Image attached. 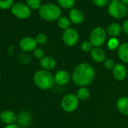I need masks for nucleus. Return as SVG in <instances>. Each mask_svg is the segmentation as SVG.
Masks as SVG:
<instances>
[{
    "instance_id": "obj_1",
    "label": "nucleus",
    "mask_w": 128,
    "mask_h": 128,
    "mask_svg": "<svg viewBox=\"0 0 128 128\" xmlns=\"http://www.w3.org/2000/svg\"><path fill=\"white\" fill-rule=\"evenodd\" d=\"M95 76L94 68L88 63H81L75 67L72 72L73 82L79 86H86L92 82Z\"/></svg>"
},
{
    "instance_id": "obj_2",
    "label": "nucleus",
    "mask_w": 128,
    "mask_h": 128,
    "mask_svg": "<svg viewBox=\"0 0 128 128\" xmlns=\"http://www.w3.org/2000/svg\"><path fill=\"white\" fill-rule=\"evenodd\" d=\"M33 82L41 90H49L54 86V76L50 71L40 69L34 72L33 75Z\"/></svg>"
},
{
    "instance_id": "obj_3",
    "label": "nucleus",
    "mask_w": 128,
    "mask_h": 128,
    "mask_svg": "<svg viewBox=\"0 0 128 128\" xmlns=\"http://www.w3.org/2000/svg\"><path fill=\"white\" fill-rule=\"evenodd\" d=\"M38 14L42 20L47 22H53L62 16V10L56 4L46 3L40 6L38 10Z\"/></svg>"
},
{
    "instance_id": "obj_4",
    "label": "nucleus",
    "mask_w": 128,
    "mask_h": 128,
    "mask_svg": "<svg viewBox=\"0 0 128 128\" xmlns=\"http://www.w3.org/2000/svg\"><path fill=\"white\" fill-rule=\"evenodd\" d=\"M108 13L115 19H122L128 14V8L121 1L111 2L108 4Z\"/></svg>"
},
{
    "instance_id": "obj_5",
    "label": "nucleus",
    "mask_w": 128,
    "mask_h": 128,
    "mask_svg": "<svg viewBox=\"0 0 128 128\" xmlns=\"http://www.w3.org/2000/svg\"><path fill=\"white\" fill-rule=\"evenodd\" d=\"M11 14L19 20H27L32 14V9L24 2H16L10 8Z\"/></svg>"
},
{
    "instance_id": "obj_6",
    "label": "nucleus",
    "mask_w": 128,
    "mask_h": 128,
    "mask_svg": "<svg viewBox=\"0 0 128 128\" xmlns=\"http://www.w3.org/2000/svg\"><path fill=\"white\" fill-rule=\"evenodd\" d=\"M106 39V32L100 26L95 27L91 32L89 41L94 47H100L103 46Z\"/></svg>"
},
{
    "instance_id": "obj_7",
    "label": "nucleus",
    "mask_w": 128,
    "mask_h": 128,
    "mask_svg": "<svg viewBox=\"0 0 128 128\" xmlns=\"http://www.w3.org/2000/svg\"><path fill=\"white\" fill-rule=\"evenodd\" d=\"M79 98L74 94H65L61 101V106L64 111L67 112H72L75 111L79 105Z\"/></svg>"
},
{
    "instance_id": "obj_8",
    "label": "nucleus",
    "mask_w": 128,
    "mask_h": 128,
    "mask_svg": "<svg viewBox=\"0 0 128 128\" xmlns=\"http://www.w3.org/2000/svg\"><path fill=\"white\" fill-rule=\"evenodd\" d=\"M62 40L66 46H74L79 40L78 32L73 28H68L64 30L62 34Z\"/></svg>"
},
{
    "instance_id": "obj_9",
    "label": "nucleus",
    "mask_w": 128,
    "mask_h": 128,
    "mask_svg": "<svg viewBox=\"0 0 128 128\" xmlns=\"http://www.w3.org/2000/svg\"><path fill=\"white\" fill-rule=\"evenodd\" d=\"M32 115L28 110H22L16 114V124L20 128H28L32 124Z\"/></svg>"
},
{
    "instance_id": "obj_10",
    "label": "nucleus",
    "mask_w": 128,
    "mask_h": 128,
    "mask_svg": "<svg viewBox=\"0 0 128 128\" xmlns=\"http://www.w3.org/2000/svg\"><path fill=\"white\" fill-rule=\"evenodd\" d=\"M19 46L24 52H32L38 47V44L34 38L26 36L20 40Z\"/></svg>"
},
{
    "instance_id": "obj_11",
    "label": "nucleus",
    "mask_w": 128,
    "mask_h": 128,
    "mask_svg": "<svg viewBox=\"0 0 128 128\" xmlns=\"http://www.w3.org/2000/svg\"><path fill=\"white\" fill-rule=\"evenodd\" d=\"M0 121L5 125L16 122V114L10 110H4L0 113Z\"/></svg>"
},
{
    "instance_id": "obj_12",
    "label": "nucleus",
    "mask_w": 128,
    "mask_h": 128,
    "mask_svg": "<svg viewBox=\"0 0 128 128\" xmlns=\"http://www.w3.org/2000/svg\"><path fill=\"white\" fill-rule=\"evenodd\" d=\"M70 74L65 70H59L54 74L55 83L58 86H64L70 81Z\"/></svg>"
},
{
    "instance_id": "obj_13",
    "label": "nucleus",
    "mask_w": 128,
    "mask_h": 128,
    "mask_svg": "<svg viewBox=\"0 0 128 128\" xmlns=\"http://www.w3.org/2000/svg\"><path fill=\"white\" fill-rule=\"evenodd\" d=\"M112 75L117 81H122L127 77V68L122 64H116L112 69Z\"/></svg>"
},
{
    "instance_id": "obj_14",
    "label": "nucleus",
    "mask_w": 128,
    "mask_h": 128,
    "mask_svg": "<svg viewBox=\"0 0 128 128\" xmlns=\"http://www.w3.org/2000/svg\"><path fill=\"white\" fill-rule=\"evenodd\" d=\"M68 18L74 24L78 25L84 20V14L82 11L77 8H71L68 14Z\"/></svg>"
},
{
    "instance_id": "obj_15",
    "label": "nucleus",
    "mask_w": 128,
    "mask_h": 128,
    "mask_svg": "<svg viewBox=\"0 0 128 128\" xmlns=\"http://www.w3.org/2000/svg\"><path fill=\"white\" fill-rule=\"evenodd\" d=\"M56 60L52 56H44L39 60V64L41 69L50 71L56 67Z\"/></svg>"
},
{
    "instance_id": "obj_16",
    "label": "nucleus",
    "mask_w": 128,
    "mask_h": 128,
    "mask_svg": "<svg viewBox=\"0 0 128 128\" xmlns=\"http://www.w3.org/2000/svg\"><path fill=\"white\" fill-rule=\"evenodd\" d=\"M91 57L96 62H103L105 61L106 58V53L104 50L100 47H94L91 52Z\"/></svg>"
},
{
    "instance_id": "obj_17",
    "label": "nucleus",
    "mask_w": 128,
    "mask_h": 128,
    "mask_svg": "<svg viewBox=\"0 0 128 128\" xmlns=\"http://www.w3.org/2000/svg\"><path fill=\"white\" fill-rule=\"evenodd\" d=\"M117 110L124 116H128V98L122 97L116 102Z\"/></svg>"
},
{
    "instance_id": "obj_18",
    "label": "nucleus",
    "mask_w": 128,
    "mask_h": 128,
    "mask_svg": "<svg viewBox=\"0 0 128 128\" xmlns=\"http://www.w3.org/2000/svg\"><path fill=\"white\" fill-rule=\"evenodd\" d=\"M122 31V27L120 24L117 22H112L107 27L106 33L111 38H117L121 34Z\"/></svg>"
},
{
    "instance_id": "obj_19",
    "label": "nucleus",
    "mask_w": 128,
    "mask_h": 128,
    "mask_svg": "<svg viewBox=\"0 0 128 128\" xmlns=\"http://www.w3.org/2000/svg\"><path fill=\"white\" fill-rule=\"evenodd\" d=\"M118 56L123 62L128 63V43H124L119 45L118 48Z\"/></svg>"
},
{
    "instance_id": "obj_20",
    "label": "nucleus",
    "mask_w": 128,
    "mask_h": 128,
    "mask_svg": "<svg viewBox=\"0 0 128 128\" xmlns=\"http://www.w3.org/2000/svg\"><path fill=\"white\" fill-rule=\"evenodd\" d=\"M76 96L79 98V100H86L88 99L90 97V91L86 87H84V86L81 87L80 88L78 89Z\"/></svg>"
},
{
    "instance_id": "obj_21",
    "label": "nucleus",
    "mask_w": 128,
    "mask_h": 128,
    "mask_svg": "<svg viewBox=\"0 0 128 128\" xmlns=\"http://www.w3.org/2000/svg\"><path fill=\"white\" fill-rule=\"evenodd\" d=\"M70 20H69L68 17L67 16H62L58 20H57V24H58V26L61 28V29H63V30H65L68 28H70Z\"/></svg>"
},
{
    "instance_id": "obj_22",
    "label": "nucleus",
    "mask_w": 128,
    "mask_h": 128,
    "mask_svg": "<svg viewBox=\"0 0 128 128\" xmlns=\"http://www.w3.org/2000/svg\"><path fill=\"white\" fill-rule=\"evenodd\" d=\"M58 5L64 9H71L76 3V0H57Z\"/></svg>"
},
{
    "instance_id": "obj_23",
    "label": "nucleus",
    "mask_w": 128,
    "mask_h": 128,
    "mask_svg": "<svg viewBox=\"0 0 128 128\" xmlns=\"http://www.w3.org/2000/svg\"><path fill=\"white\" fill-rule=\"evenodd\" d=\"M26 4L32 10H39L41 4V0H26Z\"/></svg>"
},
{
    "instance_id": "obj_24",
    "label": "nucleus",
    "mask_w": 128,
    "mask_h": 128,
    "mask_svg": "<svg viewBox=\"0 0 128 128\" xmlns=\"http://www.w3.org/2000/svg\"><path fill=\"white\" fill-rule=\"evenodd\" d=\"M120 44L117 38H111L107 42V46L110 50H115L118 48Z\"/></svg>"
},
{
    "instance_id": "obj_25",
    "label": "nucleus",
    "mask_w": 128,
    "mask_h": 128,
    "mask_svg": "<svg viewBox=\"0 0 128 128\" xmlns=\"http://www.w3.org/2000/svg\"><path fill=\"white\" fill-rule=\"evenodd\" d=\"M34 38H35V40H36L38 45H44L47 41V35L43 32L38 33Z\"/></svg>"
},
{
    "instance_id": "obj_26",
    "label": "nucleus",
    "mask_w": 128,
    "mask_h": 128,
    "mask_svg": "<svg viewBox=\"0 0 128 128\" xmlns=\"http://www.w3.org/2000/svg\"><path fill=\"white\" fill-rule=\"evenodd\" d=\"M14 4V0H0V9L8 10L10 9Z\"/></svg>"
},
{
    "instance_id": "obj_27",
    "label": "nucleus",
    "mask_w": 128,
    "mask_h": 128,
    "mask_svg": "<svg viewBox=\"0 0 128 128\" xmlns=\"http://www.w3.org/2000/svg\"><path fill=\"white\" fill-rule=\"evenodd\" d=\"M32 55L36 59H38V60H40L42 58L45 56L44 50L40 47H37L35 50H34L32 52Z\"/></svg>"
},
{
    "instance_id": "obj_28",
    "label": "nucleus",
    "mask_w": 128,
    "mask_h": 128,
    "mask_svg": "<svg viewBox=\"0 0 128 128\" xmlns=\"http://www.w3.org/2000/svg\"><path fill=\"white\" fill-rule=\"evenodd\" d=\"M92 44L89 40H84L82 44H81V49L83 52H91V50L93 49L92 48Z\"/></svg>"
},
{
    "instance_id": "obj_29",
    "label": "nucleus",
    "mask_w": 128,
    "mask_h": 128,
    "mask_svg": "<svg viewBox=\"0 0 128 128\" xmlns=\"http://www.w3.org/2000/svg\"><path fill=\"white\" fill-rule=\"evenodd\" d=\"M93 4L97 7H105L110 4V0H92Z\"/></svg>"
},
{
    "instance_id": "obj_30",
    "label": "nucleus",
    "mask_w": 128,
    "mask_h": 128,
    "mask_svg": "<svg viewBox=\"0 0 128 128\" xmlns=\"http://www.w3.org/2000/svg\"><path fill=\"white\" fill-rule=\"evenodd\" d=\"M115 65H116L115 62L112 59H106L104 61V67L107 70H112Z\"/></svg>"
},
{
    "instance_id": "obj_31",
    "label": "nucleus",
    "mask_w": 128,
    "mask_h": 128,
    "mask_svg": "<svg viewBox=\"0 0 128 128\" xmlns=\"http://www.w3.org/2000/svg\"><path fill=\"white\" fill-rule=\"evenodd\" d=\"M122 29L124 31V32L128 35V20H126L124 23H123V26H122Z\"/></svg>"
},
{
    "instance_id": "obj_32",
    "label": "nucleus",
    "mask_w": 128,
    "mask_h": 128,
    "mask_svg": "<svg viewBox=\"0 0 128 128\" xmlns=\"http://www.w3.org/2000/svg\"><path fill=\"white\" fill-rule=\"evenodd\" d=\"M3 128H20L16 123L15 124H8L5 125Z\"/></svg>"
},
{
    "instance_id": "obj_33",
    "label": "nucleus",
    "mask_w": 128,
    "mask_h": 128,
    "mask_svg": "<svg viewBox=\"0 0 128 128\" xmlns=\"http://www.w3.org/2000/svg\"><path fill=\"white\" fill-rule=\"evenodd\" d=\"M122 3H124L125 5L128 6V0H120Z\"/></svg>"
},
{
    "instance_id": "obj_34",
    "label": "nucleus",
    "mask_w": 128,
    "mask_h": 128,
    "mask_svg": "<svg viewBox=\"0 0 128 128\" xmlns=\"http://www.w3.org/2000/svg\"><path fill=\"white\" fill-rule=\"evenodd\" d=\"M116 1H120V0H110V2H116Z\"/></svg>"
},
{
    "instance_id": "obj_35",
    "label": "nucleus",
    "mask_w": 128,
    "mask_h": 128,
    "mask_svg": "<svg viewBox=\"0 0 128 128\" xmlns=\"http://www.w3.org/2000/svg\"><path fill=\"white\" fill-rule=\"evenodd\" d=\"M1 76H2V73H1V71H0V79H1Z\"/></svg>"
}]
</instances>
